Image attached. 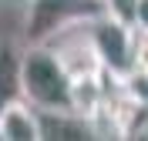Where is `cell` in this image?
<instances>
[{"label":"cell","instance_id":"obj_1","mask_svg":"<svg viewBox=\"0 0 148 141\" xmlns=\"http://www.w3.org/2000/svg\"><path fill=\"white\" fill-rule=\"evenodd\" d=\"M20 94L40 114L71 111V74L51 44H27L20 54Z\"/></svg>","mask_w":148,"mask_h":141},{"label":"cell","instance_id":"obj_2","mask_svg":"<svg viewBox=\"0 0 148 141\" xmlns=\"http://www.w3.org/2000/svg\"><path fill=\"white\" fill-rule=\"evenodd\" d=\"M88 40H91L98 64L111 81H121L135 71V27L111 14H94L88 17Z\"/></svg>","mask_w":148,"mask_h":141},{"label":"cell","instance_id":"obj_3","mask_svg":"<svg viewBox=\"0 0 148 141\" xmlns=\"http://www.w3.org/2000/svg\"><path fill=\"white\" fill-rule=\"evenodd\" d=\"M101 14L98 0H27L24 14V40L27 44H47L71 24Z\"/></svg>","mask_w":148,"mask_h":141},{"label":"cell","instance_id":"obj_4","mask_svg":"<svg viewBox=\"0 0 148 141\" xmlns=\"http://www.w3.org/2000/svg\"><path fill=\"white\" fill-rule=\"evenodd\" d=\"M40 114L24 97L0 111V141H40Z\"/></svg>","mask_w":148,"mask_h":141},{"label":"cell","instance_id":"obj_5","mask_svg":"<svg viewBox=\"0 0 148 141\" xmlns=\"http://www.w3.org/2000/svg\"><path fill=\"white\" fill-rule=\"evenodd\" d=\"M20 54L24 47L10 37H0V111L20 101Z\"/></svg>","mask_w":148,"mask_h":141},{"label":"cell","instance_id":"obj_6","mask_svg":"<svg viewBox=\"0 0 148 141\" xmlns=\"http://www.w3.org/2000/svg\"><path fill=\"white\" fill-rule=\"evenodd\" d=\"M101 10L111 14V17L131 24V14H135V0H101Z\"/></svg>","mask_w":148,"mask_h":141},{"label":"cell","instance_id":"obj_7","mask_svg":"<svg viewBox=\"0 0 148 141\" xmlns=\"http://www.w3.org/2000/svg\"><path fill=\"white\" fill-rule=\"evenodd\" d=\"M131 27L148 34V0H135V14H131Z\"/></svg>","mask_w":148,"mask_h":141},{"label":"cell","instance_id":"obj_8","mask_svg":"<svg viewBox=\"0 0 148 141\" xmlns=\"http://www.w3.org/2000/svg\"><path fill=\"white\" fill-rule=\"evenodd\" d=\"M98 3H101V0H98Z\"/></svg>","mask_w":148,"mask_h":141}]
</instances>
